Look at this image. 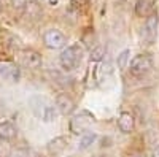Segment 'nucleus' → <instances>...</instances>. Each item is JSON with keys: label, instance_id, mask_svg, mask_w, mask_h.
Instances as JSON below:
<instances>
[{"label": "nucleus", "instance_id": "15", "mask_svg": "<svg viewBox=\"0 0 159 157\" xmlns=\"http://www.w3.org/2000/svg\"><path fill=\"white\" fill-rule=\"evenodd\" d=\"M103 56H105V49H103V46H97V48H94V49L91 51V60H94V62L102 60Z\"/></svg>", "mask_w": 159, "mask_h": 157}, {"label": "nucleus", "instance_id": "4", "mask_svg": "<svg viewBox=\"0 0 159 157\" xmlns=\"http://www.w3.org/2000/svg\"><path fill=\"white\" fill-rule=\"evenodd\" d=\"M92 122H94V116L89 111H81L70 119L69 129L73 135H84L86 132H89V127L92 125Z\"/></svg>", "mask_w": 159, "mask_h": 157}, {"label": "nucleus", "instance_id": "13", "mask_svg": "<svg viewBox=\"0 0 159 157\" xmlns=\"http://www.w3.org/2000/svg\"><path fill=\"white\" fill-rule=\"evenodd\" d=\"M96 140H97V133H94V132H86L84 135H81V138H80L78 149H80V151L89 149V148L96 143Z\"/></svg>", "mask_w": 159, "mask_h": 157}, {"label": "nucleus", "instance_id": "16", "mask_svg": "<svg viewBox=\"0 0 159 157\" xmlns=\"http://www.w3.org/2000/svg\"><path fill=\"white\" fill-rule=\"evenodd\" d=\"M13 7H22L25 3V0H10Z\"/></svg>", "mask_w": 159, "mask_h": 157}, {"label": "nucleus", "instance_id": "18", "mask_svg": "<svg viewBox=\"0 0 159 157\" xmlns=\"http://www.w3.org/2000/svg\"><path fill=\"white\" fill-rule=\"evenodd\" d=\"M73 2H75L76 5H80V7H83V5H88L89 0H73Z\"/></svg>", "mask_w": 159, "mask_h": 157}, {"label": "nucleus", "instance_id": "3", "mask_svg": "<svg viewBox=\"0 0 159 157\" xmlns=\"http://www.w3.org/2000/svg\"><path fill=\"white\" fill-rule=\"evenodd\" d=\"M129 70L135 78H145L153 70V59L150 54H139L129 62Z\"/></svg>", "mask_w": 159, "mask_h": 157}, {"label": "nucleus", "instance_id": "17", "mask_svg": "<svg viewBox=\"0 0 159 157\" xmlns=\"http://www.w3.org/2000/svg\"><path fill=\"white\" fill-rule=\"evenodd\" d=\"M151 157H159V145L153 148V151H151Z\"/></svg>", "mask_w": 159, "mask_h": 157}, {"label": "nucleus", "instance_id": "9", "mask_svg": "<svg viewBox=\"0 0 159 157\" xmlns=\"http://www.w3.org/2000/svg\"><path fill=\"white\" fill-rule=\"evenodd\" d=\"M56 108H57L59 114L69 116L75 110V102H73V98L69 94H59L56 97Z\"/></svg>", "mask_w": 159, "mask_h": 157}, {"label": "nucleus", "instance_id": "20", "mask_svg": "<svg viewBox=\"0 0 159 157\" xmlns=\"http://www.w3.org/2000/svg\"><path fill=\"white\" fill-rule=\"evenodd\" d=\"M0 13H2V2H0Z\"/></svg>", "mask_w": 159, "mask_h": 157}, {"label": "nucleus", "instance_id": "10", "mask_svg": "<svg viewBox=\"0 0 159 157\" xmlns=\"http://www.w3.org/2000/svg\"><path fill=\"white\" fill-rule=\"evenodd\" d=\"M134 10H135V15L139 18L147 19L153 13H156V0H137Z\"/></svg>", "mask_w": 159, "mask_h": 157}, {"label": "nucleus", "instance_id": "8", "mask_svg": "<svg viewBox=\"0 0 159 157\" xmlns=\"http://www.w3.org/2000/svg\"><path fill=\"white\" fill-rule=\"evenodd\" d=\"M0 78L8 83H18L21 78V70L13 62H0Z\"/></svg>", "mask_w": 159, "mask_h": 157}, {"label": "nucleus", "instance_id": "5", "mask_svg": "<svg viewBox=\"0 0 159 157\" xmlns=\"http://www.w3.org/2000/svg\"><path fill=\"white\" fill-rule=\"evenodd\" d=\"M157 24H159V16H157V11L153 13L151 16H148L145 19V24H143V29H142V40L147 43V45H151L154 43L156 37H157Z\"/></svg>", "mask_w": 159, "mask_h": 157}, {"label": "nucleus", "instance_id": "6", "mask_svg": "<svg viewBox=\"0 0 159 157\" xmlns=\"http://www.w3.org/2000/svg\"><path fill=\"white\" fill-rule=\"evenodd\" d=\"M43 43L49 49H62L67 46V37L57 29H49L43 33Z\"/></svg>", "mask_w": 159, "mask_h": 157}, {"label": "nucleus", "instance_id": "19", "mask_svg": "<svg viewBox=\"0 0 159 157\" xmlns=\"http://www.w3.org/2000/svg\"><path fill=\"white\" fill-rule=\"evenodd\" d=\"M3 111H5V108H3V105H2V103H0V114H2Z\"/></svg>", "mask_w": 159, "mask_h": 157}, {"label": "nucleus", "instance_id": "1", "mask_svg": "<svg viewBox=\"0 0 159 157\" xmlns=\"http://www.w3.org/2000/svg\"><path fill=\"white\" fill-rule=\"evenodd\" d=\"M29 107L37 119L43 122H54L57 117V108L54 103H51L46 97L42 95H32L29 98Z\"/></svg>", "mask_w": 159, "mask_h": 157}, {"label": "nucleus", "instance_id": "14", "mask_svg": "<svg viewBox=\"0 0 159 157\" xmlns=\"http://www.w3.org/2000/svg\"><path fill=\"white\" fill-rule=\"evenodd\" d=\"M129 54H130V51H129V49H124L123 52H119L118 60H116L119 68H126L127 65H129V62H130V57H129Z\"/></svg>", "mask_w": 159, "mask_h": 157}, {"label": "nucleus", "instance_id": "7", "mask_svg": "<svg viewBox=\"0 0 159 157\" xmlns=\"http://www.w3.org/2000/svg\"><path fill=\"white\" fill-rule=\"evenodd\" d=\"M19 62L24 68H30V70H37L42 67L43 59L34 49H22L19 52Z\"/></svg>", "mask_w": 159, "mask_h": 157}, {"label": "nucleus", "instance_id": "12", "mask_svg": "<svg viewBox=\"0 0 159 157\" xmlns=\"http://www.w3.org/2000/svg\"><path fill=\"white\" fill-rule=\"evenodd\" d=\"M18 137V129L15 127V124H11L10 121H3L0 122V138L11 141Z\"/></svg>", "mask_w": 159, "mask_h": 157}, {"label": "nucleus", "instance_id": "2", "mask_svg": "<svg viewBox=\"0 0 159 157\" xmlns=\"http://www.w3.org/2000/svg\"><path fill=\"white\" fill-rule=\"evenodd\" d=\"M83 54H84V49L80 43H73L67 48H64L61 56H59V63L61 67L65 72H73L80 63L83 60Z\"/></svg>", "mask_w": 159, "mask_h": 157}, {"label": "nucleus", "instance_id": "11", "mask_svg": "<svg viewBox=\"0 0 159 157\" xmlns=\"http://www.w3.org/2000/svg\"><path fill=\"white\" fill-rule=\"evenodd\" d=\"M135 127V119L129 111H123L118 116V129L123 133H130Z\"/></svg>", "mask_w": 159, "mask_h": 157}]
</instances>
